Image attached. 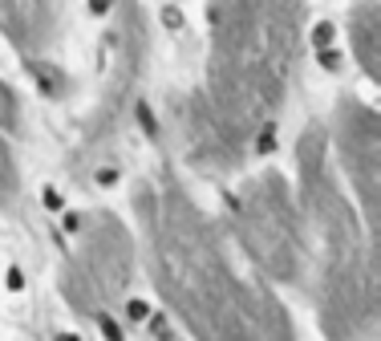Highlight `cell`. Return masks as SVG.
Wrapping results in <instances>:
<instances>
[{
    "instance_id": "2",
    "label": "cell",
    "mask_w": 381,
    "mask_h": 341,
    "mask_svg": "<svg viewBox=\"0 0 381 341\" xmlns=\"http://www.w3.org/2000/svg\"><path fill=\"white\" fill-rule=\"evenodd\" d=\"M300 0H211V49L203 85L183 102L191 163L240 167L284 106L297 69Z\"/></svg>"
},
{
    "instance_id": "8",
    "label": "cell",
    "mask_w": 381,
    "mask_h": 341,
    "mask_svg": "<svg viewBox=\"0 0 381 341\" xmlns=\"http://www.w3.org/2000/svg\"><path fill=\"white\" fill-rule=\"evenodd\" d=\"M16 146H21V106H16V94L0 82V212H8V215L21 212Z\"/></svg>"
},
{
    "instance_id": "6",
    "label": "cell",
    "mask_w": 381,
    "mask_h": 341,
    "mask_svg": "<svg viewBox=\"0 0 381 341\" xmlns=\"http://www.w3.org/2000/svg\"><path fill=\"white\" fill-rule=\"evenodd\" d=\"M333 138L340 163L349 170V183L365 208L369 232H378V114L365 102L345 98L333 118Z\"/></svg>"
},
{
    "instance_id": "1",
    "label": "cell",
    "mask_w": 381,
    "mask_h": 341,
    "mask_svg": "<svg viewBox=\"0 0 381 341\" xmlns=\"http://www.w3.org/2000/svg\"><path fill=\"white\" fill-rule=\"evenodd\" d=\"M134 212L159 297L199 341H297L284 305L235 260L223 228L170 167L134 187Z\"/></svg>"
},
{
    "instance_id": "4",
    "label": "cell",
    "mask_w": 381,
    "mask_h": 341,
    "mask_svg": "<svg viewBox=\"0 0 381 341\" xmlns=\"http://www.w3.org/2000/svg\"><path fill=\"white\" fill-rule=\"evenodd\" d=\"M235 236L264 276L280 285L308 280V248L297 195L276 170L248 179L244 191L235 195Z\"/></svg>"
},
{
    "instance_id": "7",
    "label": "cell",
    "mask_w": 381,
    "mask_h": 341,
    "mask_svg": "<svg viewBox=\"0 0 381 341\" xmlns=\"http://www.w3.org/2000/svg\"><path fill=\"white\" fill-rule=\"evenodd\" d=\"M0 29L25 53L37 78H49V89H57V78L49 69L53 49L61 37V0H0Z\"/></svg>"
},
{
    "instance_id": "5",
    "label": "cell",
    "mask_w": 381,
    "mask_h": 341,
    "mask_svg": "<svg viewBox=\"0 0 381 341\" xmlns=\"http://www.w3.org/2000/svg\"><path fill=\"white\" fill-rule=\"evenodd\" d=\"M134 276V240L126 223L110 212H97L78 228V248L61 272L65 300L97 321H110V309L126 297Z\"/></svg>"
},
{
    "instance_id": "9",
    "label": "cell",
    "mask_w": 381,
    "mask_h": 341,
    "mask_svg": "<svg viewBox=\"0 0 381 341\" xmlns=\"http://www.w3.org/2000/svg\"><path fill=\"white\" fill-rule=\"evenodd\" d=\"M349 41H353V57L357 65L378 82L381 74V49H378V0H361L349 16Z\"/></svg>"
},
{
    "instance_id": "3",
    "label": "cell",
    "mask_w": 381,
    "mask_h": 341,
    "mask_svg": "<svg viewBox=\"0 0 381 341\" xmlns=\"http://www.w3.org/2000/svg\"><path fill=\"white\" fill-rule=\"evenodd\" d=\"M300 223L312 297L329 341H365L378 325V260L329 167V134L308 126L297 142Z\"/></svg>"
}]
</instances>
